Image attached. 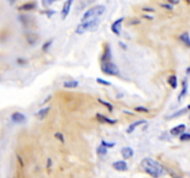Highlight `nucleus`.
<instances>
[{
	"mask_svg": "<svg viewBox=\"0 0 190 178\" xmlns=\"http://www.w3.org/2000/svg\"><path fill=\"white\" fill-rule=\"evenodd\" d=\"M97 82H98L99 84H103V85H106V86L111 85L110 82H109V81H107V80H104V79H102V78H97Z\"/></svg>",
	"mask_w": 190,
	"mask_h": 178,
	"instance_id": "cd10ccee",
	"label": "nucleus"
},
{
	"mask_svg": "<svg viewBox=\"0 0 190 178\" xmlns=\"http://www.w3.org/2000/svg\"><path fill=\"white\" fill-rule=\"evenodd\" d=\"M186 73H187V74H189V73H190V67H188V68H187V70H186Z\"/></svg>",
	"mask_w": 190,
	"mask_h": 178,
	"instance_id": "a19ab883",
	"label": "nucleus"
},
{
	"mask_svg": "<svg viewBox=\"0 0 190 178\" xmlns=\"http://www.w3.org/2000/svg\"><path fill=\"white\" fill-rule=\"evenodd\" d=\"M105 11H106V8L104 6H102V5L95 6V7L87 9L84 12V14L83 15L81 20L82 21H85V20H91V19L99 18V16L103 15Z\"/></svg>",
	"mask_w": 190,
	"mask_h": 178,
	"instance_id": "7ed1b4c3",
	"label": "nucleus"
},
{
	"mask_svg": "<svg viewBox=\"0 0 190 178\" xmlns=\"http://www.w3.org/2000/svg\"><path fill=\"white\" fill-rule=\"evenodd\" d=\"M100 20H99V18H95V19H91L85 21H82V23H80L75 30V33L77 34H83L86 32H92L97 30Z\"/></svg>",
	"mask_w": 190,
	"mask_h": 178,
	"instance_id": "f03ea898",
	"label": "nucleus"
},
{
	"mask_svg": "<svg viewBox=\"0 0 190 178\" xmlns=\"http://www.w3.org/2000/svg\"><path fill=\"white\" fill-rule=\"evenodd\" d=\"M55 137L57 139H59V141H60L61 143H64V136H63V134L60 133V132H58L55 134Z\"/></svg>",
	"mask_w": 190,
	"mask_h": 178,
	"instance_id": "c85d7f7f",
	"label": "nucleus"
},
{
	"mask_svg": "<svg viewBox=\"0 0 190 178\" xmlns=\"http://www.w3.org/2000/svg\"><path fill=\"white\" fill-rule=\"evenodd\" d=\"M183 87H182V91H181V93H180V95H179V98H178V100L180 101L185 95H186V93H187V82H186V80H184L183 81Z\"/></svg>",
	"mask_w": 190,
	"mask_h": 178,
	"instance_id": "a211bd4d",
	"label": "nucleus"
},
{
	"mask_svg": "<svg viewBox=\"0 0 190 178\" xmlns=\"http://www.w3.org/2000/svg\"><path fill=\"white\" fill-rule=\"evenodd\" d=\"M49 110H50V107H46V108H44V109H41L38 112L35 114V116L39 119V120H44L46 115L48 114L49 112Z\"/></svg>",
	"mask_w": 190,
	"mask_h": 178,
	"instance_id": "2eb2a0df",
	"label": "nucleus"
},
{
	"mask_svg": "<svg viewBox=\"0 0 190 178\" xmlns=\"http://www.w3.org/2000/svg\"><path fill=\"white\" fill-rule=\"evenodd\" d=\"M97 120L99 122L102 123H107V124H115L117 123L116 120L110 119V118H109V117H107L103 114H99V113L97 114Z\"/></svg>",
	"mask_w": 190,
	"mask_h": 178,
	"instance_id": "ddd939ff",
	"label": "nucleus"
},
{
	"mask_svg": "<svg viewBox=\"0 0 190 178\" xmlns=\"http://www.w3.org/2000/svg\"><path fill=\"white\" fill-rule=\"evenodd\" d=\"M99 103H101L103 106H105L110 112L113 110V106H112V104L111 103H109V102H107V101H105V100H102V99H99Z\"/></svg>",
	"mask_w": 190,
	"mask_h": 178,
	"instance_id": "4be33fe9",
	"label": "nucleus"
},
{
	"mask_svg": "<svg viewBox=\"0 0 190 178\" xmlns=\"http://www.w3.org/2000/svg\"><path fill=\"white\" fill-rule=\"evenodd\" d=\"M101 62H108L111 60V48L109 44H104L103 48V54L101 56Z\"/></svg>",
	"mask_w": 190,
	"mask_h": 178,
	"instance_id": "0eeeda50",
	"label": "nucleus"
},
{
	"mask_svg": "<svg viewBox=\"0 0 190 178\" xmlns=\"http://www.w3.org/2000/svg\"><path fill=\"white\" fill-rule=\"evenodd\" d=\"M45 1L47 2V4L50 5V4H52V3H54V2L58 1V0H45Z\"/></svg>",
	"mask_w": 190,
	"mask_h": 178,
	"instance_id": "e433bc0d",
	"label": "nucleus"
},
{
	"mask_svg": "<svg viewBox=\"0 0 190 178\" xmlns=\"http://www.w3.org/2000/svg\"><path fill=\"white\" fill-rule=\"evenodd\" d=\"M141 23V20H139V19H132V20H130L129 21H128V25L129 26H134V25H137V24H140Z\"/></svg>",
	"mask_w": 190,
	"mask_h": 178,
	"instance_id": "a878e982",
	"label": "nucleus"
},
{
	"mask_svg": "<svg viewBox=\"0 0 190 178\" xmlns=\"http://www.w3.org/2000/svg\"><path fill=\"white\" fill-rule=\"evenodd\" d=\"M7 1H8L10 5H12V4H14V3L16 2V0H7Z\"/></svg>",
	"mask_w": 190,
	"mask_h": 178,
	"instance_id": "4c0bfd02",
	"label": "nucleus"
},
{
	"mask_svg": "<svg viewBox=\"0 0 190 178\" xmlns=\"http://www.w3.org/2000/svg\"><path fill=\"white\" fill-rule=\"evenodd\" d=\"M140 165H141L142 169L145 171V173H147L149 175L155 177V178L160 177L166 173H165L166 169H164V167L160 162H158L157 161H155L151 158L143 159Z\"/></svg>",
	"mask_w": 190,
	"mask_h": 178,
	"instance_id": "f257e3e1",
	"label": "nucleus"
},
{
	"mask_svg": "<svg viewBox=\"0 0 190 178\" xmlns=\"http://www.w3.org/2000/svg\"><path fill=\"white\" fill-rule=\"evenodd\" d=\"M148 123V122H147L146 120H139V121H136V122L131 123V124L129 125V127L127 128V133H128V134H132L138 126H140V125H142V124H145V123Z\"/></svg>",
	"mask_w": 190,
	"mask_h": 178,
	"instance_id": "4468645a",
	"label": "nucleus"
},
{
	"mask_svg": "<svg viewBox=\"0 0 190 178\" xmlns=\"http://www.w3.org/2000/svg\"><path fill=\"white\" fill-rule=\"evenodd\" d=\"M18 159H19V161H20V164L21 166H23V162H22V160H20V156H18Z\"/></svg>",
	"mask_w": 190,
	"mask_h": 178,
	"instance_id": "58836bf2",
	"label": "nucleus"
},
{
	"mask_svg": "<svg viewBox=\"0 0 190 178\" xmlns=\"http://www.w3.org/2000/svg\"><path fill=\"white\" fill-rule=\"evenodd\" d=\"M11 121L17 124H22L26 123V116L21 112H16L11 114Z\"/></svg>",
	"mask_w": 190,
	"mask_h": 178,
	"instance_id": "423d86ee",
	"label": "nucleus"
},
{
	"mask_svg": "<svg viewBox=\"0 0 190 178\" xmlns=\"http://www.w3.org/2000/svg\"><path fill=\"white\" fill-rule=\"evenodd\" d=\"M101 144H102L103 146L107 147L108 148H113V147L115 146V143H109V142H107V141H105V140H102V141H101Z\"/></svg>",
	"mask_w": 190,
	"mask_h": 178,
	"instance_id": "7c9ffc66",
	"label": "nucleus"
},
{
	"mask_svg": "<svg viewBox=\"0 0 190 178\" xmlns=\"http://www.w3.org/2000/svg\"><path fill=\"white\" fill-rule=\"evenodd\" d=\"M180 40L185 44L186 47L190 48V36H189L188 33H183L180 35Z\"/></svg>",
	"mask_w": 190,
	"mask_h": 178,
	"instance_id": "f3484780",
	"label": "nucleus"
},
{
	"mask_svg": "<svg viewBox=\"0 0 190 178\" xmlns=\"http://www.w3.org/2000/svg\"><path fill=\"white\" fill-rule=\"evenodd\" d=\"M180 140L183 142H186L190 140V134L189 133H183L180 136Z\"/></svg>",
	"mask_w": 190,
	"mask_h": 178,
	"instance_id": "393cba45",
	"label": "nucleus"
},
{
	"mask_svg": "<svg viewBox=\"0 0 190 178\" xmlns=\"http://www.w3.org/2000/svg\"><path fill=\"white\" fill-rule=\"evenodd\" d=\"M124 113H127V114H130V115H133V113H132V112H129L128 110H124Z\"/></svg>",
	"mask_w": 190,
	"mask_h": 178,
	"instance_id": "ea45409f",
	"label": "nucleus"
},
{
	"mask_svg": "<svg viewBox=\"0 0 190 178\" xmlns=\"http://www.w3.org/2000/svg\"><path fill=\"white\" fill-rule=\"evenodd\" d=\"M160 6L162 9H166V10H173V9H174L173 5L170 4V3H161V4H160Z\"/></svg>",
	"mask_w": 190,
	"mask_h": 178,
	"instance_id": "bb28decb",
	"label": "nucleus"
},
{
	"mask_svg": "<svg viewBox=\"0 0 190 178\" xmlns=\"http://www.w3.org/2000/svg\"><path fill=\"white\" fill-rule=\"evenodd\" d=\"M142 10L145 12H155V9H152L149 7H143L142 8Z\"/></svg>",
	"mask_w": 190,
	"mask_h": 178,
	"instance_id": "2f4dec72",
	"label": "nucleus"
},
{
	"mask_svg": "<svg viewBox=\"0 0 190 178\" xmlns=\"http://www.w3.org/2000/svg\"><path fill=\"white\" fill-rule=\"evenodd\" d=\"M73 4V0H66L63 4L62 7V10H61V18L62 20H65L67 18V16L69 15L70 11V8H72Z\"/></svg>",
	"mask_w": 190,
	"mask_h": 178,
	"instance_id": "6e6552de",
	"label": "nucleus"
},
{
	"mask_svg": "<svg viewBox=\"0 0 190 178\" xmlns=\"http://www.w3.org/2000/svg\"><path fill=\"white\" fill-rule=\"evenodd\" d=\"M51 44H52V41H47V42H45V44H44V46H43V50L44 51H47V50H48V48L51 47Z\"/></svg>",
	"mask_w": 190,
	"mask_h": 178,
	"instance_id": "c756f323",
	"label": "nucleus"
},
{
	"mask_svg": "<svg viewBox=\"0 0 190 178\" xmlns=\"http://www.w3.org/2000/svg\"><path fill=\"white\" fill-rule=\"evenodd\" d=\"M51 165H52V161H51V159H48L47 160V169H49Z\"/></svg>",
	"mask_w": 190,
	"mask_h": 178,
	"instance_id": "c9c22d12",
	"label": "nucleus"
},
{
	"mask_svg": "<svg viewBox=\"0 0 190 178\" xmlns=\"http://www.w3.org/2000/svg\"><path fill=\"white\" fill-rule=\"evenodd\" d=\"M27 41L30 44H34L37 40H38V36L34 34H27Z\"/></svg>",
	"mask_w": 190,
	"mask_h": 178,
	"instance_id": "aec40b11",
	"label": "nucleus"
},
{
	"mask_svg": "<svg viewBox=\"0 0 190 178\" xmlns=\"http://www.w3.org/2000/svg\"><path fill=\"white\" fill-rule=\"evenodd\" d=\"M185 128H186L185 124L181 123V124H179V125H177V126L172 128V129L170 130V134H171L172 136H174V137H175V136H179V135H181V134H183V133L185 132Z\"/></svg>",
	"mask_w": 190,
	"mask_h": 178,
	"instance_id": "9b49d317",
	"label": "nucleus"
},
{
	"mask_svg": "<svg viewBox=\"0 0 190 178\" xmlns=\"http://www.w3.org/2000/svg\"><path fill=\"white\" fill-rule=\"evenodd\" d=\"M119 44H120V47L124 49V50H125V49H127V47L125 46V44H124V43H123L122 41H120V42H119Z\"/></svg>",
	"mask_w": 190,
	"mask_h": 178,
	"instance_id": "f704fd0d",
	"label": "nucleus"
},
{
	"mask_svg": "<svg viewBox=\"0 0 190 178\" xmlns=\"http://www.w3.org/2000/svg\"><path fill=\"white\" fill-rule=\"evenodd\" d=\"M112 167H113V169H115L116 171H119V172H125L128 170V165L125 161L114 162L112 163Z\"/></svg>",
	"mask_w": 190,
	"mask_h": 178,
	"instance_id": "1a4fd4ad",
	"label": "nucleus"
},
{
	"mask_svg": "<svg viewBox=\"0 0 190 178\" xmlns=\"http://www.w3.org/2000/svg\"><path fill=\"white\" fill-rule=\"evenodd\" d=\"M79 85V82L76 80H70V81H66L63 84V86L66 88H76Z\"/></svg>",
	"mask_w": 190,
	"mask_h": 178,
	"instance_id": "dca6fc26",
	"label": "nucleus"
},
{
	"mask_svg": "<svg viewBox=\"0 0 190 178\" xmlns=\"http://www.w3.org/2000/svg\"><path fill=\"white\" fill-rule=\"evenodd\" d=\"M121 154L123 156V158L125 160L131 159L134 156V149L131 147H124L121 150Z\"/></svg>",
	"mask_w": 190,
	"mask_h": 178,
	"instance_id": "f8f14e48",
	"label": "nucleus"
},
{
	"mask_svg": "<svg viewBox=\"0 0 190 178\" xmlns=\"http://www.w3.org/2000/svg\"><path fill=\"white\" fill-rule=\"evenodd\" d=\"M186 109H187V108L186 109H181V110H178V111H176V112H174V114H172L171 116H169V118H176V117H179V116H181V115H183V114H185V111H186Z\"/></svg>",
	"mask_w": 190,
	"mask_h": 178,
	"instance_id": "5701e85b",
	"label": "nucleus"
},
{
	"mask_svg": "<svg viewBox=\"0 0 190 178\" xmlns=\"http://www.w3.org/2000/svg\"><path fill=\"white\" fill-rule=\"evenodd\" d=\"M185 2L188 3V4H190V0H185Z\"/></svg>",
	"mask_w": 190,
	"mask_h": 178,
	"instance_id": "79ce46f5",
	"label": "nucleus"
},
{
	"mask_svg": "<svg viewBox=\"0 0 190 178\" xmlns=\"http://www.w3.org/2000/svg\"><path fill=\"white\" fill-rule=\"evenodd\" d=\"M143 18H145L146 20H153V17L152 16H149V14L147 15V14H144L143 15Z\"/></svg>",
	"mask_w": 190,
	"mask_h": 178,
	"instance_id": "72a5a7b5",
	"label": "nucleus"
},
{
	"mask_svg": "<svg viewBox=\"0 0 190 178\" xmlns=\"http://www.w3.org/2000/svg\"><path fill=\"white\" fill-rule=\"evenodd\" d=\"M36 7H37V3L35 1H29V2H25V3H23L22 5H20L19 7V10L31 11V10H34Z\"/></svg>",
	"mask_w": 190,
	"mask_h": 178,
	"instance_id": "9d476101",
	"label": "nucleus"
},
{
	"mask_svg": "<svg viewBox=\"0 0 190 178\" xmlns=\"http://www.w3.org/2000/svg\"><path fill=\"white\" fill-rule=\"evenodd\" d=\"M101 71L105 74L112 75V76L119 75V73H120V71H119L118 66L116 64L112 63L111 61L102 62V64H101Z\"/></svg>",
	"mask_w": 190,
	"mask_h": 178,
	"instance_id": "20e7f679",
	"label": "nucleus"
},
{
	"mask_svg": "<svg viewBox=\"0 0 190 178\" xmlns=\"http://www.w3.org/2000/svg\"><path fill=\"white\" fill-rule=\"evenodd\" d=\"M167 2L172 5H178L180 3V0H167Z\"/></svg>",
	"mask_w": 190,
	"mask_h": 178,
	"instance_id": "473e14b6",
	"label": "nucleus"
},
{
	"mask_svg": "<svg viewBox=\"0 0 190 178\" xmlns=\"http://www.w3.org/2000/svg\"><path fill=\"white\" fill-rule=\"evenodd\" d=\"M134 111H137V112H143V113H148L149 112V109L143 107V106H139V107H135L134 108Z\"/></svg>",
	"mask_w": 190,
	"mask_h": 178,
	"instance_id": "b1692460",
	"label": "nucleus"
},
{
	"mask_svg": "<svg viewBox=\"0 0 190 178\" xmlns=\"http://www.w3.org/2000/svg\"><path fill=\"white\" fill-rule=\"evenodd\" d=\"M187 109H190V105H188V107H187Z\"/></svg>",
	"mask_w": 190,
	"mask_h": 178,
	"instance_id": "37998d69",
	"label": "nucleus"
},
{
	"mask_svg": "<svg viewBox=\"0 0 190 178\" xmlns=\"http://www.w3.org/2000/svg\"><path fill=\"white\" fill-rule=\"evenodd\" d=\"M124 18H119L118 20H116L114 22H112V24L110 26V30L111 32L117 35V36H120L121 35V31H122V25H123V22H124Z\"/></svg>",
	"mask_w": 190,
	"mask_h": 178,
	"instance_id": "39448f33",
	"label": "nucleus"
},
{
	"mask_svg": "<svg viewBox=\"0 0 190 178\" xmlns=\"http://www.w3.org/2000/svg\"><path fill=\"white\" fill-rule=\"evenodd\" d=\"M178 81H177V77L175 76V75H172V76H170L169 77V79H168V84L171 85V87L173 88V89H176V87H177V85H178V83H177Z\"/></svg>",
	"mask_w": 190,
	"mask_h": 178,
	"instance_id": "6ab92c4d",
	"label": "nucleus"
},
{
	"mask_svg": "<svg viewBox=\"0 0 190 178\" xmlns=\"http://www.w3.org/2000/svg\"><path fill=\"white\" fill-rule=\"evenodd\" d=\"M189 118H190V117H189Z\"/></svg>",
	"mask_w": 190,
	"mask_h": 178,
	"instance_id": "c03bdc74",
	"label": "nucleus"
},
{
	"mask_svg": "<svg viewBox=\"0 0 190 178\" xmlns=\"http://www.w3.org/2000/svg\"><path fill=\"white\" fill-rule=\"evenodd\" d=\"M97 153L99 154V155H100V156H104V155H106L107 153H108V148L107 147H105V146H103L102 144L97 148Z\"/></svg>",
	"mask_w": 190,
	"mask_h": 178,
	"instance_id": "412c9836",
	"label": "nucleus"
}]
</instances>
